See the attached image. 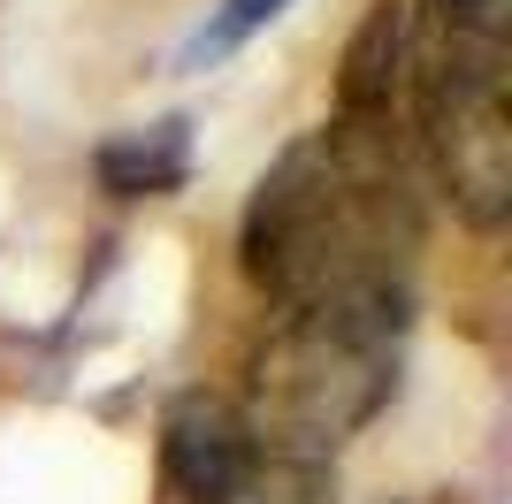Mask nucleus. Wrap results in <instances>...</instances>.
I'll use <instances>...</instances> for the list:
<instances>
[{
    "label": "nucleus",
    "instance_id": "1",
    "mask_svg": "<svg viewBox=\"0 0 512 504\" xmlns=\"http://www.w3.org/2000/svg\"><path fill=\"white\" fill-rule=\"evenodd\" d=\"M421 245V214L406 191L398 130L321 123L260 176L237 260L283 314L352 291H406V252Z\"/></svg>",
    "mask_w": 512,
    "mask_h": 504
},
{
    "label": "nucleus",
    "instance_id": "2",
    "mask_svg": "<svg viewBox=\"0 0 512 504\" xmlns=\"http://www.w3.org/2000/svg\"><path fill=\"white\" fill-rule=\"evenodd\" d=\"M398 336H406V291H352L283 314L268 352L253 359L245 428L260 459L321 466L352 428H367L398 390Z\"/></svg>",
    "mask_w": 512,
    "mask_h": 504
},
{
    "label": "nucleus",
    "instance_id": "3",
    "mask_svg": "<svg viewBox=\"0 0 512 504\" xmlns=\"http://www.w3.org/2000/svg\"><path fill=\"white\" fill-rule=\"evenodd\" d=\"M421 146L436 184L474 230H497L512 214V100H505V39H459L436 31L406 54Z\"/></svg>",
    "mask_w": 512,
    "mask_h": 504
},
{
    "label": "nucleus",
    "instance_id": "4",
    "mask_svg": "<svg viewBox=\"0 0 512 504\" xmlns=\"http://www.w3.org/2000/svg\"><path fill=\"white\" fill-rule=\"evenodd\" d=\"M268 474L245 413L207 390H184V398L161 413V482L176 504H245Z\"/></svg>",
    "mask_w": 512,
    "mask_h": 504
},
{
    "label": "nucleus",
    "instance_id": "5",
    "mask_svg": "<svg viewBox=\"0 0 512 504\" xmlns=\"http://www.w3.org/2000/svg\"><path fill=\"white\" fill-rule=\"evenodd\" d=\"M406 54H413V16L406 0H375L367 23L344 46L337 69V115L344 130H398V92H406Z\"/></svg>",
    "mask_w": 512,
    "mask_h": 504
},
{
    "label": "nucleus",
    "instance_id": "6",
    "mask_svg": "<svg viewBox=\"0 0 512 504\" xmlns=\"http://www.w3.org/2000/svg\"><path fill=\"white\" fill-rule=\"evenodd\" d=\"M92 176L115 199H169V191L192 184V123L169 115V123H146V130H115L92 153Z\"/></svg>",
    "mask_w": 512,
    "mask_h": 504
},
{
    "label": "nucleus",
    "instance_id": "7",
    "mask_svg": "<svg viewBox=\"0 0 512 504\" xmlns=\"http://www.w3.org/2000/svg\"><path fill=\"white\" fill-rule=\"evenodd\" d=\"M283 8H291V0H222V8H214V16L199 23V31H192V46H184V62H192V69H207V62H230L237 46L253 39L260 23H276Z\"/></svg>",
    "mask_w": 512,
    "mask_h": 504
},
{
    "label": "nucleus",
    "instance_id": "8",
    "mask_svg": "<svg viewBox=\"0 0 512 504\" xmlns=\"http://www.w3.org/2000/svg\"><path fill=\"white\" fill-rule=\"evenodd\" d=\"M512 0H428V23L436 31H459V39H505Z\"/></svg>",
    "mask_w": 512,
    "mask_h": 504
},
{
    "label": "nucleus",
    "instance_id": "9",
    "mask_svg": "<svg viewBox=\"0 0 512 504\" xmlns=\"http://www.w3.org/2000/svg\"><path fill=\"white\" fill-rule=\"evenodd\" d=\"M276 504H314V497H306V489H299V497H276Z\"/></svg>",
    "mask_w": 512,
    "mask_h": 504
}]
</instances>
